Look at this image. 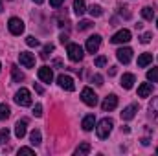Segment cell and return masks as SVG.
Here are the masks:
<instances>
[{
	"mask_svg": "<svg viewBox=\"0 0 158 156\" xmlns=\"http://www.w3.org/2000/svg\"><path fill=\"white\" fill-rule=\"evenodd\" d=\"M15 103L20 105V107H30L31 105V94L28 88H20L17 94H15Z\"/></svg>",
	"mask_w": 158,
	"mask_h": 156,
	"instance_id": "3",
	"label": "cell"
},
{
	"mask_svg": "<svg viewBox=\"0 0 158 156\" xmlns=\"http://www.w3.org/2000/svg\"><path fill=\"white\" fill-rule=\"evenodd\" d=\"M116 72H118V70H116V66H110V70H109V76H116Z\"/></svg>",
	"mask_w": 158,
	"mask_h": 156,
	"instance_id": "39",
	"label": "cell"
},
{
	"mask_svg": "<svg viewBox=\"0 0 158 156\" xmlns=\"http://www.w3.org/2000/svg\"><path fill=\"white\" fill-rule=\"evenodd\" d=\"M129 40H131V31L129 30H119L118 33L112 35L110 42L112 44H123V42H129Z\"/></svg>",
	"mask_w": 158,
	"mask_h": 156,
	"instance_id": "9",
	"label": "cell"
},
{
	"mask_svg": "<svg viewBox=\"0 0 158 156\" xmlns=\"http://www.w3.org/2000/svg\"><path fill=\"white\" fill-rule=\"evenodd\" d=\"M88 13H90V17H101V15H103V7L92 4V6L88 7Z\"/></svg>",
	"mask_w": 158,
	"mask_h": 156,
	"instance_id": "23",
	"label": "cell"
},
{
	"mask_svg": "<svg viewBox=\"0 0 158 156\" xmlns=\"http://www.w3.org/2000/svg\"><path fill=\"white\" fill-rule=\"evenodd\" d=\"M19 154H33V149H30V147H20V149H19Z\"/></svg>",
	"mask_w": 158,
	"mask_h": 156,
	"instance_id": "35",
	"label": "cell"
},
{
	"mask_svg": "<svg viewBox=\"0 0 158 156\" xmlns=\"http://www.w3.org/2000/svg\"><path fill=\"white\" fill-rule=\"evenodd\" d=\"M156 26H158V18H156Z\"/></svg>",
	"mask_w": 158,
	"mask_h": 156,
	"instance_id": "44",
	"label": "cell"
},
{
	"mask_svg": "<svg viewBox=\"0 0 158 156\" xmlns=\"http://www.w3.org/2000/svg\"><path fill=\"white\" fill-rule=\"evenodd\" d=\"M63 2H64V0H50V6H52V7H59Z\"/></svg>",
	"mask_w": 158,
	"mask_h": 156,
	"instance_id": "37",
	"label": "cell"
},
{
	"mask_svg": "<svg viewBox=\"0 0 158 156\" xmlns=\"http://www.w3.org/2000/svg\"><path fill=\"white\" fill-rule=\"evenodd\" d=\"M9 114H11V109H9L6 103H2V105H0V119H7Z\"/></svg>",
	"mask_w": 158,
	"mask_h": 156,
	"instance_id": "26",
	"label": "cell"
},
{
	"mask_svg": "<svg viewBox=\"0 0 158 156\" xmlns=\"http://www.w3.org/2000/svg\"><path fill=\"white\" fill-rule=\"evenodd\" d=\"M33 114H35L37 117H40V116H42V105H40V103H37V105L33 107Z\"/></svg>",
	"mask_w": 158,
	"mask_h": 156,
	"instance_id": "34",
	"label": "cell"
},
{
	"mask_svg": "<svg viewBox=\"0 0 158 156\" xmlns=\"http://www.w3.org/2000/svg\"><path fill=\"white\" fill-rule=\"evenodd\" d=\"M149 116L153 117V121H158V97H153L149 103Z\"/></svg>",
	"mask_w": 158,
	"mask_h": 156,
	"instance_id": "17",
	"label": "cell"
},
{
	"mask_svg": "<svg viewBox=\"0 0 158 156\" xmlns=\"http://www.w3.org/2000/svg\"><path fill=\"white\" fill-rule=\"evenodd\" d=\"M53 64H55V66H57V68H61V66H63V63H61V61H59V59H55V61H53Z\"/></svg>",
	"mask_w": 158,
	"mask_h": 156,
	"instance_id": "40",
	"label": "cell"
},
{
	"mask_svg": "<svg viewBox=\"0 0 158 156\" xmlns=\"http://www.w3.org/2000/svg\"><path fill=\"white\" fill-rule=\"evenodd\" d=\"M156 153H158V149H156Z\"/></svg>",
	"mask_w": 158,
	"mask_h": 156,
	"instance_id": "46",
	"label": "cell"
},
{
	"mask_svg": "<svg viewBox=\"0 0 158 156\" xmlns=\"http://www.w3.org/2000/svg\"><path fill=\"white\" fill-rule=\"evenodd\" d=\"M151 37H153V33H149V31H147V33H143V35L140 37V42H142V44H147V42L151 40Z\"/></svg>",
	"mask_w": 158,
	"mask_h": 156,
	"instance_id": "33",
	"label": "cell"
},
{
	"mask_svg": "<svg viewBox=\"0 0 158 156\" xmlns=\"http://www.w3.org/2000/svg\"><path fill=\"white\" fill-rule=\"evenodd\" d=\"M90 153V143H81L77 149H76V154L77 156H85Z\"/></svg>",
	"mask_w": 158,
	"mask_h": 156,
	"instance_id": "25",
	"label": "cell"
},
{
	"mask_svg": "<svg viewBox=\"0 0 158 156\" xmlns=\"http://www.w3.org/2000/svg\"><path fill=\"white\" fill-rule=\"evenodd\" d=\"M94 24H92V20H81L77 24V30L79 31H86V30H90Z\"/></svg>",
	"mask_w": 158,
	"mask_h": 156,
	"instance_id": "28",
	"label": "cell"
},
{
	"mask_svg": "<svg viewBox=\"0 0 158 156\" xmlns=\"http://www.w3.org/2000/svg\"><path fill=\"white\" fill-rule=\"evenodd\" d=\"M33 2H35V4H42V2H44V0H33Z\"/></svg>",
	"mask_w": 158,
	"mask_h": 156,
	"instance_id": "42",
	"label": "cell"
},
{
	"mask_svg": "<svg viewBox=\"0 0 158 156\" xmlns=\"http://www.w3.org/2000/svg\"><path fill=\"white\" fill-rule=\"evenodd\" d=\"M66 53H68V59L72 61V63H79L81 59H83V48L76 44V42H68L66 44Z\"/></svg>",
	"mask_w": 158,
	"mask_h": 156,
	"instance_id": "2",
	"label": "cell"
},
{
	"mask_svg": "<svg viewBox=\"0 0 158 156\" xmlns=\"http://www.w3.org/2000/svg\"><path fill=\"white\" fill-rule=\"evenodd\" d=\"M116 57H118L119 63L129 64L131 59H132V50H131V48H119L118 51H116Z\"/></svg>",
	"mask_w": 158,
	"mask_h": 156,
	"instance_id": "11",
	"label": "cell"
},
{
	"mask_svg": "<svg viewBox=\"0 0 158 156\" xmlns=\"http://www.w3.org/2000/svg\"><path fill=\"white\" fill-rule=\"evenodd\" d=\"M26 127H28V119H19L17 125H15V136L19 140H22L26 136Z\"/></svg>",
	"mask_w": 158,
	"mask_h": 156,
	"instance_id": "13",
	"label": "cell"
},
{
	"mask_svg": "<svg viewBox=\"0 0 158 156\" xmlns=\"http://www.w3.org/2000/svg\"><path fill=\"white\" fill-rule=\"evenodd\" d=\"M35 90H37L39 94H42V86H40V84H35Z\"/></svg>",
	"mask_w": 158,
	"mask_h": 156,
	"instance_id": "41",
	"label": "cell"
},
{
	"mask_svg": "<svg viewBox=\"0 0 158 156\" xmlns=\"http://www.w3.org/2000/svg\"><path fill=\"white\" fill-rule=\"evenodd\" d=\"M7 28H9V31H11L13 35H20V33H24V22H22L20 18H17V17H11V18H9Z\"/></svg>",
	"mask_w": 158,
	"mask_h": 156,
	"instance_id": "5",
	"label": "cell"
},
{
	"mask_svg": "<svg viewBox=\"0 0 158 156\" xmlns=\"http://www.w3.org/2000/svg\"><path fill=\"white\" fill-rule=\"evenodd\" d=\"M0 11H4V6H2V0H0Z\"/></svg>",
	"mask_w": 158,
	"mask_h": 156,
	"instance_id": "43",
	"label": "cell"
},
{
	"mask_svg": "<svg viewBox=\"0 0 158 156\" xmlns=\"http://www.w3.org/2000/svg\"><path fill=\"white\" fill-rule=\"evenodd\" d=\"M153 63V53H142L140 57H138V66L140 68H145L147 64H151Z\"/></svg>",
	"mask_w": 158,
	"mask_h": 156,
	"instance_id": "18",
	"label": "cell"
},
{
	"mask_svg": "<svg viewBox=\"0 0 158 156\" xmlns=\"http://www.w3.org/2000/svg\"><path fill=\"white\" fill-rule=\"evenodd\" d=\"M0 68H2V64H0Z\"/></svg>",
	"mask_w": 158,
	"mask_h": 156,
	"instance_id": "45",
	"label": "cell"
},
{
	"mask_svg": "<svg viewBox=\"0 0 158 156\" xmlns=\"http://www.w3.org/2000/svg\"><path fill=\"white\" fill-rule=\"evenodd\" d=\"M94 64H96V66H99V68H101V66H105V64H107V57H105V55L96 57V59H94Z\"/></svg>",
	"mask_w": 158,
	"mask_h": 156,
	"instance_id": "30",
	"label": "cell"
},
{
	"mask_svg": "<svg viewBox=\"0 0 158 156\" xmlns=\"http://www.w3.org/2000/svg\"><path fill=\"white\" fill-rule=\"evenodd\" d=\"M52 51H53V44H50V42H48V44L42 48V51H40V57H42V59H48Z\"/></svg>",
	"mask_w": 158,
	"mask_h": 156,
	"instance_id": "27",
	"label": "cell"
},
{
	"mask_svg": "<svg viewBox=\"0 0 158 156\" xmlns=\"http://www.w3.org/2000/svg\"><path fill=\"white\" fill-rule=\"evenodd\" d=\"M99 46H101V37L99 35H92V37L86 39V51L88 53H96L99 50Z\"/></svg>",
	"mask_w": 158,
	"mask_h": 156,
	"instance_id": "8",
	"label": "cell"
},
{
	"mask_svg": "<svg viewBox=\"0 0 158 156\" xmlns=\"http://www.w3.org/2000/svg\"><path fill=\"white\" fill-rule=\"evenodd\" d=\"M57 83H59V86H61L63 90H66V92H74V90H76L74 79L70 77V76H64V74H61V76L57 77Z\"/></svg>",
	"mask_w": 158,
	"mask_h": 156,
	"instance_id": "6",
	"label": "cell"
},
{
	"mask_svg": "<svg viewBox=\"0 0 158 156\" xmlns=\"http://www.w3.org/2000/svg\"><path fill=\"white\" fill-rule=\"evenodd\" d=\"M116 107H118V97H116L114 94L107 96V97H105V101L101 103V109H103L105 112H110V110H114Z\"/></svg>",
	"mask_w": 158,
	"mask_h": 156,
	"instance_id": "10",
	"label": "cell"
},
{
	"mask_svg": "<svg viewBox=\"0 0 158 156\" xmlns=\"http://www.w3.org/2000/svg\"><path fill=\"white\" fill-rule=\"evenodd\" d=\"M19 61L24 68H33L35 66V57L30 53V51H20L19 53Z\"/></svg>",
	"mask_w": 158,
	"mask_h": 156,
	"instance_id": "7",
	"label": "cell"
},
{
	"mask_svg": "<svg viewBox=\"0 0 158 156\" xmlns=\"http://www.w3.org/2000/svg\"><path fill=\"white\" fill-rule=\"evenodd\" d=\"M142 17H143L145 20H153V18H155V9L149 7V6H145V7L142 9Z\"/></svg>",
	"mask_w": 158,
	"mask_h": 156,
	"instance_id": "24",
	"label": "cell"
},
{
	"mask_svg": "<svg viewBox=\"0 0 158 156\" xmlns=\"http://www.w3.org/2000/svg\"><path fill=\"white\" fill-rule=\"evenodd\" d=\"M85 11H86V6H85V0H74V13L81 17V15H85Z\"/></svg>",
	"mask_w": 158,
	"mask_h": 156,
	"instance_id": "20",
	"label": "cell"
},
{
	"mask_svg": "<svg viewBox=\"0 0 158 156\" xmlns=\"http://www.w3.org/2000/svg\"><path fill=\"white\" fill-rule=\"evenodd\" d=\"M7 140H9V130H7V129H2V130H0V145H2L4 142H7Z\"/></svg>",
	"mask_w": 158,
	"mask_h": 156,
	"instance_id": "31",
	"label": "cell"
},
{
	"mask_svg": "<svg viewBox=\"0 0 158 156\" xmlns=\"http://www.w3.org/2000/svg\"><path fill=\"white\" fill-rule=\"evenodd\" d=\"M11 77L15 83H20V81H24V74L19 70V66H11Z\"/></svg>",
	"mask_w": 158,
	"mask_h": 156,
	"instance_id": "21",
	"label": "cell"
},
{
	"mask_svg": "<svg viewBox=\"0 0 158 156\" xmlns=\"http://www.w3.org/2000/svg\"><path fill=\"white\" fill-rule=\"evenodd\" d=\"M40 142H42L40 130H31V134H30V143H31V145H39Z\"/></svg>",
	"mask_w": 158,
	"mask_h": 156,
	"instance_id": "22",
	"label": "cell"
},
{
	"mask_svg": "<svg viewBox=\"0 0 158 156\" xmlns=\"http://www.w3.org/2000/svg\"><path fill=\"white\" fill-rule=\"evenodd\" d=\"M147 79L153 81V83H158V68H151L147 72Z\"/></svg>",
	"mask_w": 158,
	"mask_h": 156,
	"instance_id": "29",
	"label": "cell"
},
{
	"mask_svg": "<svg viewBox=\"0 0 158 156\" xmlns=\"http://www.w3.org/2000/svg\"><path fill=\"white\" fill-rule=\"evenodd\" d=\"M59 39H61V42H63V44H68V35H66V33H63Z\"/></svg>",
	"mask_w": 158,
	"mask_h": 156,
	"instance_id": "38",
	"label": "cell"
},
{
	"mask_svg": "<svg viewBox=\"0 0 158 156\" xmlns=\"http://www.w3.org/2000/svg\"><path fill=\"white\" fill-rule=\"evenodd\" d=\"M92 81H94V83H96V84H98V86H101V84H103V77H101V76H99V74H96V76H94V77H92Z\"/></svg>",
	"mask_w": 158,
	"mask_h": 156,
	"instance_id": "36",
	"label": "cell"
},
{
	"mask_svg": "<svg viewBox=\"0 0 158 156\" xmlns=\"http://www.w3.org/2000/svg\"><path fill=\"white\" fill-rule=\"evenodd\" d=\"M134 76L132 74H123V77H121V86L125 88V90H129V88H132V84H134Z\"/></svg>",
	"mask_w": 158,
	"mask_h": 156,
	"instance_id": "19",
	"label": "cell"
},
{
	"mask_svg": "<svg viewBox=\"0 0 158 156\" xmlns=\"http://www.w3.org/2000/svg\"><path fill=\"white\" fill-rule=\"evenodd\" d=\"M112 127H114V123H112V119H110V117L101 119V121L98 123V127H96V134H98V138H99V140L109 138V134L112 132Z\"/></svg>",
	"mask_w": 158,
	"mask_h": 156,
	"instance_id": "1",
	"label": "cell"
},
{
	"mask_svg": "<svg viewBox=\"0 0 158 156\" xmlns=\"http://www.w3.org/2000/svg\"><path fill=\"white\" fill-rule=\"evenodd\" d=\"M136 110H138V105H129V107H125L123 112H121V119H125V121L132 119L134 114H136Z\"/></svg>",
	"mask_w": 158,
	"mask_h": 156,
	"instance_id": "15",
	"label": "cell"
},
{
	"mask_svg": "<svg viewBox=\"0 0 158 156\" xmlns=\"http://www.w3.org/2000/svg\"><path fill=\"white\" fill-rule=\"evenodd\" d=\"M81 99H83V103L88 105V107H96V105H98V96H96V92H94L92 88H88V86L83 88V92H81Z\"/></svg>",
	"mask_w": 158,
	"mask_h": 156,
	"instance_id": "4",
	"label": "cell"
},
{
	"mask_svg": "<svg viewBox=\"0 0 158 156\" xmlns=\"http://www.w3.org/2000/svg\"><path fill=\"white\" fill-rule=\"evenodd\" d=\"M94 125H96V117H94V114H88V116L83 117V123H81L83 130H92Z\"/></svg>",
	"mask_w": 158,
	"mask_h": 156,
	"instance_id": "16",
	"label": "cell"
},
{
	"mask_svg": "<svg viewBox=\"0 0 158 156\" xmlns=\"http://www.w3.org/2000/svg\"><path fill=\"white\" fill-rule=\"evenodd\" d=\"M153 94V84L151 83H142L138 86V97H149Z\"/></svg>",
	"mask_w": 158,
	"mask_h": 156,
	"instance_id": "14",
	"label": "cell"
},
{
	"mask_svg": "<svg viewBox=\"0 0 158 156\" xmlns=\"http://www.w3.org/2000/svg\"><path fill=\"white\" fill-rule=\"evenodd\" d=\"M26 44L33 48V46H39V40L35 39V37H31V35H30V37H26Z\"/></svg>",
	"mask_w": 158,
	"mask_h": 156,
	"instance_id": "32",
	"label": "cell"
},
{
	"mask_svg": "<svg viewBox=\"0 0 158 156\" xmlns=\"http://www.w3.org/2000/svg\"><path fill=\"white\" fill-rule=\"evenodd\" d=\"M37 76L42 83H52V79H53V72H52V68L50 66H40L39 72H37Z\"/></svg>",
	"mask_w": 158,
	"mask_h": 156,
	"instance_id": "12",
	"label": "cell"
}]
</instances>
